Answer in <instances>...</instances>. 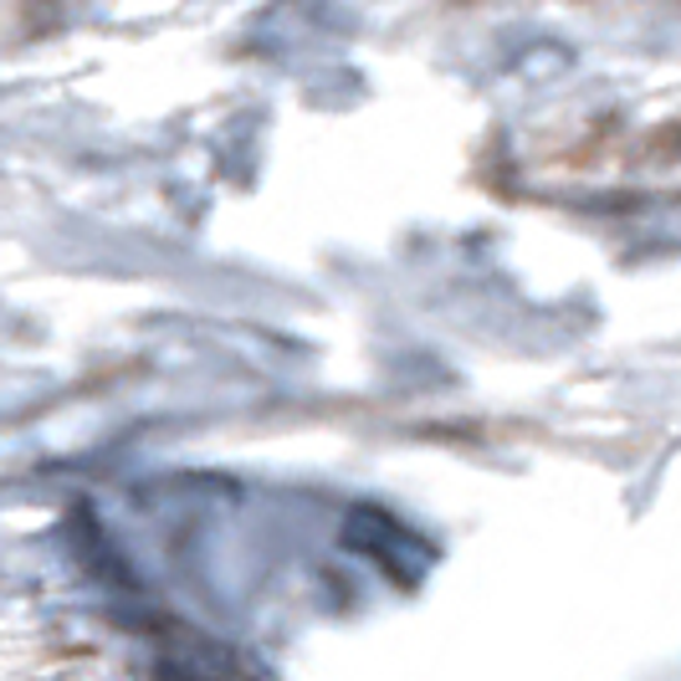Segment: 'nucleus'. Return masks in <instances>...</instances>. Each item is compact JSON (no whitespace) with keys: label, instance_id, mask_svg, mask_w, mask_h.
I'll use <instances>...</instances> for the list:
<instances>
[{"label":"nucleus","instance_id":"f03ea898","mask_svg":"<svg viewBox=\"0 0 681 681\" xmlns=\"http://www.w3.org/2000/svg\"><path fill=\"white\" fill-rule=\"evenodd\" d=\"M451 6H492V0H451Z\"/></svg>","mask_w":681,"mask_h":681},{"label":"nucleus","instance_id":"f257e3e1","mask_svg":"<svg viewBox=\"0 0 681 681\" xmlns=\"http://www.w3.org/2000/svg\"><path fill=\"white\" fill-rule=\"evenodd\" d=\"M559 174H620V180H651V185H681V113L646 123L641 134H585L575 149L553 160Z\"/></svg>","mask_w":681,"mask_h":681}]
</instances>
